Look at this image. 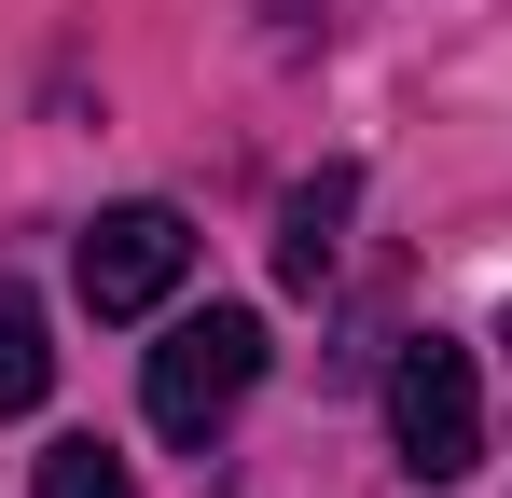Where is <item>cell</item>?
I'll list each match as a JSON object with an SVG mask.
<instances>
[{
	"instance_id": "cell-5",
	"label": "cell",
	"mask_w": 512,
	"mask_h": 498,
	"mask_svg": "<svg viewBox=\"0 0 512 498\" xmlns=\"http://www.w3.org/2000/svg\"><path fill=\"white\" fill-rule=\"evenodd\" d=\"M56 388V346H42V291H14L0 277V415H42Z\"/></svg>"
},
{
	"instance_id": "cell-6",
	"label": "cell",
	"mask_w": 512,
	"mask_h": 498,
	"mask_svg": "<svg viewBox=\"0 0 512 498\" xmlns=\"http://www.w3.org/2000/svg\"><path fill=\"white\" fill-rule=\"evenodd\" d=\"M42 498H139V471L111 443H42Z\"/></svg>"
},
{
	"instance_id": "cell-4",
	"label": "cell",
	"mask_w": 512,
	"mask_h": 498,
	"mask_svg": "<svg viewBox=\"0 0 512 498\" xmlns=\"http://www.w3.org/2000/svg\"><path fill=\"white\" fill-rule=\"evenodd\" d=\"M346 194H360V180H346V166H319V180L277 208V277H291V291H319V277H333V222H346Z\"/></svg>"
},
{
	"instance_id": "cell-3",
	"label": "cell",
	"mask_w": 512,
	"mask_h": 498,
	"mask_svg": "<svg viewBox=\"0 0 512 498\" xmlns=\"http://www.w3.org/2000/svg\"><path fill=\"white\" fill-rule=\"evenodd\" d=\"M180 277H194V222H180V208L139 194V208H97L84 222V305L97 319H153Z\"/></svg>"
},
{
	"instance_id": "cell-1",
	"label": "cell",
	"mask_w": 512,
	"mask_h": 498,
	"mask_svg": "<svg viewBox=\"0 0 512 498\" xmlns=\"http://www.w3.org/2000/svg\"><path fill=\"white\" fill-rule=\"evenodd\" d=\"M250 388H263V319H250V305L180 319L167 346H153V374H139V402H153V429H167V443H208Z\"/></svg>"
},
{
	"instance_id": "cell-2",
	"label": "cell",
	"mask_w": 512,
	"mask_h": 498,
	"mask_svg": "<svg viewBox=\"0 0 512 498\" xmlns=\"http://www.w3.org/2000/svg\"><path fill=\"white\" fill-rule=\"evenodd\" d=\"M388 443H402V471H416V485H457V471L485 457V388H471V346L416 332V346L388 360Z\"/></svg>"
}]
</instances>
